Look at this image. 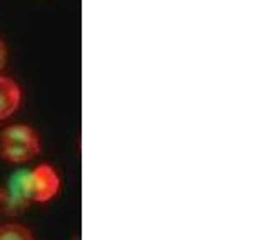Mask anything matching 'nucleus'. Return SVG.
<instances>
[{
    "instance_id": "1",
    "label": "nucleus",
    "mask_w": 259,
    "mask_h": 240,
    "mask_svg": "<svg viewBox=\"0 0 259 240\" xmlns=\"http://www.w3.org/2000/svg\"><path fill=\"white\" fill-rule=\"evenodd\" d=\"M41 154V138L27 124H11L0 133V157L9 164H26Z\"/></svg>"
},
{
    "instance_id": "5",
    "label": "nucleus",
    "mask_w": 259,
    "mask_h": 240,
    "mask_svg": "<svg viewBox=\"0 0 259 240\" xmlns=\"http://www.w3.org/2000/svg\"><path fill=\"white\" fill-rule=\"evenodd\" d=\"M0 240H34L31 230L19 223L0 225Z\"/></svg>"
},
{
    "instance_id": "4",
    "label": "nucleus",
    "mask_w": 259,
    "mask_h": 240,
    "mask_svg": "<svg viewBox=\"0 0 259 240\" xmlns=\"http://www.w3.org/2000/svg\"><path fill=\"white\" fill-rule=\"evenodd\" d=\"M22 104V89L14 78L0 73V121L9 119Z\"/></svg>"
},
{
    "instance_id": "6",
    "label": "nucleus",
    "mask_w": 259,
    "mask_h": 240,
    "mask_svg": "<svg viewBox=\"0 0 259 240\" xmlns=\"http://www.w3.org/2000/svg\"><path fill=\"white\" fill-rule=\"evenodd\" d=\"M7 58H9L7 44H6V41H4V38H0V73H2V70L7 65Z\"/></svg>"
},
{
    "instance_id": "2",
    "label": "nucleus",
    "mask_w": 259,
    "mask_h": 240,
    "mask_svg": "<svg viewBox=\"0 0 259 240\" xmlns=\"http://www.w3.org/2000/svg\"><path fill=\"white\" fill-rule=\"evenodd\" d=\"M62 189V179L50 164H39L26 174V191L32 203H48Z\"/></svg>"
},
{
    "instance_id": "3",
    "label": "nucleus",
    "mask_w": 259,
    "mask_h": 240,
    "mask_svg": "<svg viewBox=\"0 0 259 240\" xmlns=\"http://www.w3.org/2000/svg\"><path fill=\"white\" fill-rule=\"evenodd\" d=\"M26 169L16 170L0 186V213L6 216H19L31 208L32 201L26 191Z\"/></svg>"
}]
</instances>
